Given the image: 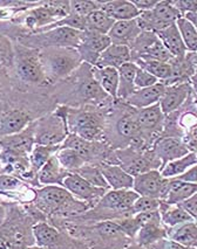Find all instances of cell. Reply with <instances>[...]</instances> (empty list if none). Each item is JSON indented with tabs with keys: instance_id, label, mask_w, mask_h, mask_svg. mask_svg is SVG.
Masks as SVG:
<instances>
[{
	"instance_id": "cell-1",
	"label": "cell",
	"mask_w": 197,
	"mask_h": 249,
	"mask_svg": "<svg viewBox=\"0 0 197 249\" xmlns=\"http://www.w3.org/2000/svg\"><path fill=\"white\" fill-rule=\"evenodd\" d=\"M40 60L49 85L66 80L82 65L78 48L71 47L40 49Z\"/></svg>"
},
{
	"instance_id": "cell-2",
	"label": "cell",
	"mask_w": 197,
	"mask_h": 249,
	"mask_svg": "<svg viewBox=\"0 0 197 249\" xmlns=\"http://www.w3.org/2000/svg\"><path fill=\"white\" fill-rule=\"evenodd\" d=\"M85 32L62 26L53 30L31 33L19 36L16 42L21 43L26 47L34 49H43L48 47H71L78 48L82 42Z\"/></svg>"
},
{
	"instance_id": "cell-3",
	"label": "cell",
	"mask_w": 197,
	"mask_h": 249,
	"mask_svg": "<svg viewBox=\"0 0 197 249\" xmlns=\"http://www.w3.org/2000/svg\"><path fill=\"white\" fill-rule=\"evenodd\" d=\"M14 60L13 67L18 79L26 85L48 86L47 77L43 71L40 51L26 47L19 42H13Z\"/></svg>"
},
{
	"instance_id": "cell-4",
	"label": "cell",
	"mask_w": 197,
	"mask_h": 249,
	"mask_svg": "<svg viewBox=\"0 0 197 249\" xmlns=\"http://www.w3.org/2000/svg\"><path fill=\"white\" fill-rule=\"evenodd\" d=\"M68 108L60 107L56 111L33 122L36 144L60 145L69 135L67 123Z\"/></svg>"
},
{
	"instance_id": "cell-5",
	"label": "cell",
	"mask_w": 197,
	"mask_h": 249,
	"mask_svg": "<svg viewBox=\"0 0 197 249\" xmlns=\"http://www.w3.org/2000/svg\"><path fill=\"white\" fill-rule=\"evenodd\" d=\"M182 17L183 16L174 6L172 1L163 0L158 2L152 11L141 12L140 16L136 18V21L143 32L158 33L172 25H175Z\"/></svg>"
},
{
	"instance_id": "cell-6",
	"label": "cell",
	"mask_w": 197,
	"mask_h": 249,
	"mask_svg": "<svg viewBox=\"0 0 197 249\" xmlns=\"http://www.w3.org/2000/svg\"><path fill=\"white\" fill-rule=\"evenodd\" d=\"M38 207L45 213H61L73 212L75 206H79L80 202L65 187L49 185L42 187L36 192Z\"/></svg>"
},
{
	"instance_id": "cell-7",
	"label": "cell",
	"mask_w": 197,
	"mask_h": 249,
	"mask_svg": "<svg viewBox=\"0 0 197 249\" xmlns=\"http://www.w3.org/2000/svg\"><path fill=\"white\" fill-rule=\"evenodd\" d=\"M170 182L172 179L164 178L160 171L150 170L134 177L133 190L140 196L166 200L170 191Z\"/></svg>"
},
{
	"instance_id": "cell-8",
	"label": "cell",
	"mask_w": 197,
	"mask_h": 249,
	"mask_svg": "<svg viewBox=\"0 0 197 249\" xmlns=\"http://www.w3.org/2000/svg\"><path fill=\"white\" fill-rule=\"evenodd\" d=\"M67 123L71 134H77L83 140L94 142L101 135V121L88 111H77L68 108Z\"/></svg>"
},
{
	"instance_id": "cell-9",
	"label": "cell",
	"mask_w": 197,
	"mask_h": 249,
	"mask_svg": "<svg viewBox=\"0 0 197 249\" xmlns=\"http://www.w3.org/2000/svg\"><path fill=\"white\" fill-rule=\"evenodd\" d=\"M32 231L37 246L46 249H75L73 242L67 239L65 234L47 222H37L32 227Z\"/></svg>"
},
{
	"instance_id": "cell-10",
	"label": "cell",
	"mask_w": 197,
	"mask_h": 249,
	"mask_svg": "<svg viewBox=\"0 0 197 249\" xmlns=\"http://www.w3.org/2000/svg\"><path fill=\"white\" fill-rule=\"evenodd\" d=\"M112 45L111 39L106 34L86 31L82 42L78 47L82 62L95 66L101 54Z\"/></svg>"
},
{
	"instance_id": "cell-11",
	"label": "cell",
	"mask_w": 197,
	"mask_h": 249,
	"mask_svg": "<svg viewBox=\"0 0 197 249\" xmlns=\"http://www.w3.org/2000/svg\"><path fill=\"white\" fill-rule=\"evenodd\" d=\"M34 146H36V137H34L33 123H31L21 132L0 138V151L1 152L28 156L31 155Z\"/></svg>"
},
{
	"instance_id": "cell-12",
	"label": "cell",
	"mask_w": 197,
	"mask_h": 249,
	"mask_svg": "<svg viewBox=\"0 0 197 249\" xmlns=\"http://www.w3.org/2000/svg\"><path fill=\"white\" fill-rule=\"evenodd\" d=\"M63 187L75 198L88 202H92L98 198H102L107 191L105 189L93 186L77 172H71L66 177L65 181H63Z\"/></svg>"
},
{
	"instance_id": "cell-13",
	"label": "cell",
	"mask_w": 197,
	"mask_h": 249,
	"mask_svg": "<svg viewBox=\"0 0 197 249\" xmlns=\"http://www.w3.org/2000/svg\"><path fill=\"white\" fill-rule=\"evenodd\" d=\"M34 118L21 108H13L4 111L0 116V138L21 132L33 123Z\"/></svg>"
},
{
	"instance_id": "cell-14",
	"label": "cell",
	"mask_w": 197,
	"mask_h": 249,
	"mask_svg": "<svg viewBox=\"0 0 197 249\" xmlns=\"http://www.w3.org/2000/svg\"><path fill=\"white\" fill-rule=\"evenodd\" d=\"M155 155L161 160L162 167H164L169 161L175 160L188 155L189 149L181 140L175 137H163L158 141L154 147Z\"/></svg>"
},
{
	"instance_id": "cell-15",
	"label": "cell",
	"mask_w": 197,
	"mask_h": 249,
	"mask_svg": "<svg viewBox=\"0 0 197 249\" xmlns=\"http://www.w3.org/2000/svg\"><path fill=\"white\" fill-rule=\"evenodd\" d=\"M166 89L167 86L162 82L156 83V85L149 87V88L138 89V90L133 92V94L127 98L126 102L136 109L141 110L148 108V107H152L160 103L164 92H166Z\"/></svg>"
},
{
	"instance_id": "cell-16",
	"label": "cell",
	"mask_w": 197,
	"mask_h": 249,
	"mask_svg": "<svg viewBox=\"0 0 197 249\" xmlns=\"http://www.w3.org/2000/svg\"><path fill=\"white\" fill-rule=\"evenodd\" d=\"M140 198L134 190H111L100 199V206L114 211L132 210L133 205Z\"/></svg>"
},
{
	"instance_id": "cell-17",
	"label": "cell",
	"mask_w": 197,
	"mask_h": 249,
	"mask_svg": "<svg viewBox=\"0 0 197 249\" xmlns=\"http://www.w3.org/2000/svg\"><path fill=\"white\" fill-rule=\"evenodd\" d=\"M140 26L136 19L126 20V21H117L108 33L109 39L114 45L130 46L142 33Z\"/></svg>"
},
{
	"instance_id": "cell-18",
	"label": "cell",
	"mask_w": 197,
	"mask_h": 249,
	"mask_svg": "<svg viewBox=\"0 0 197 249\" xmlns=\"http://www.w3.org/2000/svg\"><path fill=\"white\" fill-rule=\"evenodd\" d=\"M190 94L189 83H177V85L168 86L163 97L160 101V107L164 115L172 114L185 102Z\"/></svg>"
},
{
	"instance_id": "cell-19",
	"label": "cell",
	"mask_w": 197,
	"mask_h": 249,
	"mask_svg": "<svg viewBox=\"0 0 197 249\" xmlns=\"http://www.w3.org/2000/svg\"><path fill=\"white\" fill-rule=\"evenodd\" d=\"M132 52H130L129 46L114 45V43H112V45L101 54L100 59L98 60L95 67H112L118 69L121 66L126 65V63L128 62H132Z\"/></svg>"
},
{
	"instance_id": "cell-20",
	"label": "cell",
	"mask_w": 197,
	"mask_h": 249,
	"mask_svg": "<svg viewBox=\"0 0 197 249\" xmlns=\"http://www.w3.org/2000/svg\"><path fill=\"white\" fill-rule=\"evenodd\" d=\"M101 10L115 21L134 20L141 12L136 8L132 0H114V1L101 2Z\"/></svg>"
},
{
	"instance_id": "cell-21",
	"label": "cell",
	"mask_w": 197,
	"mask_h": 249,
	"mask_svg": "<svg viewBox=\"0 0 197 249\" xmlns=\"http://www.w3.org/2000/svg\"><path fill=\"white\" fill-rule=\"evenodd\" d=\"M156 34H158L161 42L164 45V47L168 49V52L173 55L174 59L182 60L187 56L188 51L185 48L181 34H179L177 25H172L166 30L158 32Z\"/></svg>"
},
{
	"instance_id": "cell-22",
	"label": "cell",
	"mask_w": 197,
	"mask_h": 249,
	"mask_svg": "<svg viewBox=\"0 0 197 249\" xmlns=\"http://www.w3.org/2000/svg\"><path fill=\"white\" fill-rule=\"evenodd\" d=\"M100 170L112 190H132L134 186V177L118 165L103 164Z\"/></svg>"
},
{
	"instance_id": "cell-23",
	"label": "cell",
	"mask_w": 197,
	"mask_h": 249,
	"mask_svg": "<svg viewBox=\"0 0 197 249\" xmlns=\"http://www.w3.org/2000/svg\"><path fill=\"white\" fill-rule=\"evenodd\" d=\"M69 173L60 165L56 156H53L49 160L43 165V167L38 173V182L42 186L57 185L63 187V181Z\"/></svg>"
},
{
	"instance_id": "cell-24",
	"label": "cell",
	"mask_w": 197,
	"mask_h": 249,
	"mask_svg": "<svg viewBox=\"0 0 197 249\" xmlns=\"http://www.w3.org/2000/svg\"><path fill=\"white\" fill-rule=\"evenodd\" d=\"M93 77L97 80L102 90L108 94L109 96L118 100V83H120V77H118V71L112 67L106 68H97L92 69Z\"/></svg>"
},
{
	"instance_id": "cell-25",
	"label": "cell",
	"mask_w": 197,
	"mask_h": 249,
	"mask_svg": "<svg viewBox=\"0 0 197 249\" xmlns=\"http://www.w3.org/2000/svg\"><path fill=\"white\" fill-rule=\"evenodd\" d=\"M138 66L135 62H128L126 65L121 66L118 71V77H120V83H118V98L126 101L133 92L138 89L135 87V75L138 71Z\"/></svg>"
},
{
	"instance_id": "cell-26",
	"label": "cell",
	"mask_w": 197,
	"mask_h": 249,
	"mask_svg": "<svg viewBox=\"0 0 197 249\" xmlns=\"http://www.w3.org/2000/svg\"><path fill=\"white\" fill-rule=\"evenodd\" d=\"M164 114L162 112L160 104L148 107V108L138 110L136 114V121L138 126L143 131H154L158 128L161 129L162 122H163Z\"/></svg>"
},
{
	"instance_id": "cell-27",
	"label": "cell",
	"mask_w": 197,
	"mask_h": 249,
	"mask_svg": "<svg viewBox=\"0 0 197 249\" xmlns=\"http://www.w3.org/2000/svg\"><path fill=\"white\" fill-rule=\"evenodd\" d=\"M60 147H61L60 145H39V144H36L30 155V178L32 177L38 178L39 171L42 169L43 165L47 163L49 159L57 155Z\"/></svg>"
},
{
	"instance_id": "cell-28",
	"label": "cell",
	"mask_w": 197,
	"mask_h": 249,
	"mask_svg": "<svg viewBox=\"0 0 197 249\" xmlns=\"http://www.w3.org/2000/svg\"><path fill=\"white\" fill-rule=\"evenodd\" d=\"M197 192V184H191L177 178L172 179L170 182V191L166 201L169 205H178L189 199Z\"/></svg>"
},
{
	"instance_id": "cell-29",
	"label": "cell",
	"mask_w": 197,
	"mask_h": 249,
	"mask_svg": "<svg viewBox=\"0 0 197 249\" xmlns=\"http://www.w3.org/2000/svg\"><path fill=\"white\" fill-rule=\"evenodd\" d=\"M161 214L162 221L167 226L183 225L185 222L193 221V218L178 205H169L166 200H161L160 208H158Z\"/></svg>"
},
{
	"instance_id": "cell-30",
	"label": "cell",
	"mask_w": 197,
	"mask_h": 249,
	"mask_svg": "<svg viewBox=\"0 0 197 249\" xmlns=\"http://www.w3.org/2000/svg\"><path fill=\"white\" fill-rule=\"evenodd\" d=\"M195 164H197V153L190 152L183 157L169 161L166 166L162 167L160 172L164 178L174 179L183 175Z\"/></svg>"
},
{
	"instance_id": "cell-31",
	"label": "cell",
	"mask_w": 197,
	"mask_h": 249,
	"mask_svg": "<svg viewBox=\"0 0 197 249\" xmlns=\"http://www.w3.org/2000/svg\"><path fill=\"white\" fill-rule=\"evenodd\" d=\"M166 235L167 231L162 227V225H148L138 230L136 241H138V246L148 249L150 246L163 241Z\"/></svg>"
},
{
	"instance_id": "cell-32",
	"label": "cell",
	"mask_w": 197,
	"mask_h": 249,
	"mask_svg": "<svg viewBox=\"0 0 197 249\" xmlns=\"http://www.w3.org/2000/svg\"><path fill=\"white\" fill-rule=\"evenodd\" d=\"M135 63L140 68L147 71L148 73L154 75L158 81L161 80L162 83H166L172 77V63L161 62V61L155 60H136Z\"/></svg>"
},
{
	"instance_id": "cell-33",
	"label": "cell",
	"mask_w": 197,
	"mask_h": 249,
	"mask_svg": "<svg viewBox=\"0 0 197 249\" xmlns=\"http://www.w3.org/2000/svg\"><path fill=\"white\" fill-rule=\"evenodd\" d=\"M115 22L117 21L114 19H112L109 16H107L101 8L95 11V12H93L92 14H89L86 18L87 31L106 34V36H108V33L111 32Z\"/></svg>"
},
{
	"instance_id": "cell-34",
	"label": "cell",
	"mask_w": 197,
	"mask_h": 249,
	"mask_svg": "<svg viewBox=\"0 0 197 249\" xmlns=\"http://www.w3.org/2000/svg\"><path fill=\"white\" fill-rule=\"evenodd\" d=\"M172 241L189 248H197V222H185L173 233Z\"/></svg>"
},
{
	"instance_id": "cell-35",
	"label": "cell",
	"mask_w": 197,
	"mask_h": 249,
	"mask_svg": "<svg viewBox=\"0 0 197 249\" xmlns=\"http://www.w3.org/2000/svg\"><path fill=\"white\" fill-rule=\"evenodd\" d=\"M56 157L61 166L68 172H77L86 165L87 161L74 150L68 147H60Z\"/></svg>"
},
{
	"instance_id": "cell-36",
	"label": "cell",
	"mask_w": 197,
	"mask_h": 249,
	"mask_svg": "<svg viewBox=\"0 0 197 249\" xmlns=\"http://www.w3.org/2000/svg\"><path fill=\"white\" fill-rule=\"evenodd\" d=\"M61 147H68V149L74 150L86 161H88L93 157V153H94V144H93V142L83 140V138H81L77 134H69L68 137L62 143Z\"/></svg>"
},
{
	"instance_id": "cell-37",
	"label": "cell",
	"mask_w": 197,
	"mask_h": 249,
	"mask_svg": "<svg viewBox=\"0 0 197 249\" xmlns=\"http://www.w3.org/2000/svg\"><path fill=\"white\" fill-rule=\"evenodd\" d=\"M176 25H177L179 34H181L188 53H197V30L195 26L184 17L179 18Z\"/></svg>"
},
{
	"instance_id": "cell-38",
	"label": "cell",
	"mask_w": 197,
	"mask_h": 249,
	"mask_svg": "<svg viewBox=\"0 0 197 249\" xmlns=\"http://www.w3.org/2000/svg\"><path fill=\"white\" fill-rule=\"evenodd\" d=\"M77 173H79L82 178H85L89 184L93 185V186L105 190L109 189V185L107 184L105 177H103L100 169L89 166V165H85V166L81 167L80 170H78Z\"/></svg>"
},
{
	"instance_id": "cell-39",
	"label": "cell",
	"mask_w": 197,
	"mask_h": 249,
	"mask_svg": "<svg viewBox=\"0 0 197 249\" xmlns=\"http://www.w3.org/2000/svg\"><path fill=\"white\" fill-rule=\"evenodd\" d=\"M117 129L118 134L126 138L135 137L141 131L136 121V115H124L120 118L117 124Z\"/></svg>"
},
{
	"instance_id": "cell-40",
	"label": "cell",
	"mask_w": 197,
	"mask_h": 249,
	"mask_svg": "<svg viewBox=\"0 0 197 249\" xmlns=\"http://www.w3.org/2000/svg\"><path fill=\"white\" fill-rule=\"evenodd\" d=\"M69 6H71V14L87 18L89 14L100 10L101 2L89 1V0H72L69 1Z\"/></svg>"
},
{
	"instance_id": "cell-41",
	"label": "cell",
	"mask_w": 197,
	"mask_h": 249,
	"mask_svg": "<svg viewBox=\"0 0 197 249\" xmlns=\"http://www.w3.org/2000/svg\"><path fill=\"white\" fill-rule=\"evenodd\" d=\"M14 60V46L7 36L0 31V67H11Z\"/></svg>"
},
{
	"instance_id": "cell-42",
	"label": "cell",
	"mask_w": 197,
	"mask_h": 249,
	"mask_svg": "<svg viewBox=\"0 0 197 249\" xmlns=\"http://www.w3.org/2000/svg\"><path fill=\"white\" fill-rule=\"evenodd\" d=\"M160 199L150 198V196H140V198L135 201V204L133 205V214L158 211V208H160Z\"/></svg>"
},
{
	"instance_id": "cell-43",
	"label": "cell",
	"mask_w": 197,
	"mask_h": 249,
	"mask_svg": "<svg viewBox=\"0 0 197 249\" xmlns=\"http://www.w3.org/2000/svg\"><path fill=\"white\" fill-rule=\"evenodd\" d=\"M158 82H160V81L156 79L154 75H152L150 73H148L147 71H144V69L138 67V71H136L134 81L136 89L149 88V87L154 86Z\"/></svg>"
},
{
	"instance_id": "cell-44",
	"label": "cell",
	"mask_w": 197,
	"mask_h": 249,
	"mask_svg": "<svg viewBox=\"0 0 197 249\" xmlns=\"http://www.w3.org/2000/svg\"><path fill=\"white\" fill-rule=\"evenodd\" d=\"M135 221L141 227L148 225H161V214L160 211H153V212H146V213H138L135 214L134 216Z\"/></svg>"
},
{
	"instance_id": "cell-45",
	"label": "cell",
	"mask_w": 197,
	"mask_h": 249,
	"mask_svg": "<svg viewBox=\"0 0 197 249\" xmlns=\"http://www.w3.org/2000/svg\"><path fill=\"white\" fill-rule=\"evenodd\" d=\"M98 231H100L101 235H105L108 237H115L120 235V234H123L122 228L120 227V225H118V222L113 221H105L98 224Z\"/></svg>"
},
{
	"instance_id": "cell-46",
	"label": "cell",
	"mask_w": 197,
	"mask_h": 249,
	"mask_svg": "<svg viewBox=\"0 0 197 249\" xmlns=\"http://www.w3.org/2000/svg\"><path fill=\"white\" fill-rule=\"evenodd\" d=\"M21 185L22 182L17 177L10 175H0V192L19 189Z\"/></svg>"
},
{
	"instance_id": "cell-47",
	"label": "cell",
	"mask_w": 197,
	"mask_h": 249,
	"mask_svg": "<svg viewBox=\"0 0 197 249\" xmlns=\"http://www.w3.org/2000/svg\"><path fill=\"white\" fill-rule=\"evenodd\" d=\"M173 5L181 12L182 16L187 13L197 12V0H178V1H172Z\"/></svg>"
},
{
	"instance_id": "cell-48",
	"label": "cell",
	"mask_w": 197,
	"mask_h": 249,
	"mask_svg": "<svg viewBox=\"0 0 197 249\" xmlns=\"http://www.w3.org/2000/svg\"><path fill=\"white\" fill-rule=\"evenodd\" d=\"M178 206L183 208L191 218L197 220V192L193 196H190L189 199H187L185 201L178 204Z\"/></svg>"
},
{
	"instance_id": "cell-49",
	"label": "cell",
	"mask_w": 197,
	"mask_h": 249,
	"mask_svg": "<svg viewBox=\"0 0 197 249\" xmlns=\"http://www.w3.org/2000/svg\"><path fill=\"white\" fill-rule=\"evenodd\" d=\"M132 2L140 12H147L152 11L160 2V0H132Z\"/></svg>"
},
{
	"instance_id": "cell-50",
	"label": "cell",
	"mask_w": 197,
	"mask_h": 249,
	"mask_svg": "<svg viewBox=\"0 0 197 249\" xmlns=\"http://www.w3.org/2000/svg\"><path fill=\"white\" fill-rule=\"evenodd\" d=\"M177 179L187 182H191V184H197V164L193 165L187 172L183 173L182 176L177 177Z\"/></svg>"
},
{
	"instance_id": "cell-51",
	"label": "cell",
	"mask_w": 197,
	"mask_h": 249,
	"mask_svg": "<svg viewBox=\"0 0 197 249\" xmlns=\"http://www.w3.org/2000/svg\"><path fill=\"white\" fill-rule=\"evenodd\" d=\"M187 57L190 60V62L193 63L194 68H195V75H194V81L197 82V53H188Z\"/></svg>"
},
{
	"instance_id": "cell-52",
	"label": "cell",
	"mask_w": 197,
	"mask_h": 249,
	"mask_svg": "<svg viewBox=\"0 0 197 249\" xmlns=\"http://www.w3.org/2000/svg\"><path fill=\"white\" fill-rule=\"evenodd\" d=\"M185 19L187 20H189V21L191 22V24H193L194 26H195L196 27V30H197V12H195V13H187L185 14V16H183Z\"/></svg>"
},
{
	"instance_id": "cell-53",
	"label": "cell",
	"mask_w": 197,
	"mask_h": 249,
	"mask_svg": "<svg viewBox=\"0 0 197 249\" xmlns=\"http://www.w3.org/2000/svg\"><path fill=\"white\" fill-rule=\"evenodd\" d=\"M7 218V212H6V208H5L4 205L1 204L0 201V225H2L5 222V220Z\"/></svg>"
},
{
	"instance_id": "cell-54",
	"label": "cell",
	"mask_w": 197,
	"mask_h": 249,
	"mask_svg": "<svg viewBox=\"0 0 197 249\" xmlns=\"http://www.w3.org/2000/svg\"><path fill=\"white\" fill-rule=\"evenodd\" d=\"M1 68L2 67H0V98H1L2 95H4V89H5V83H4L5 74L1 71Z\"/></svg>"
},
{
	"instance_id": "cell-55",
	"label": "cell",
	"mask_w": 197,
	"mask_h": 249,
	"mask_svg": "<svg viewBox=\"0 0 197 249\" xmlns=\"http://www.w3.org/2000/svg\"><path fill=\"white\" fill-rule=\"evenodd\" d=\"M169 247H170V249H191L189 247H185V246L179 245V243L174 242V241L169 242Z\"/></svg>"
},
{
	"instance_id": "cell-56",
	"label": "cell",
	"mask_w": 197,
	"mask_h": 249,
	"mask_svg": "<svg viewBox=\"0 0 197 249\" xmlns=\"http://www.w3.org/2000/svg\"><path fill=\"white\" fill-rule=\"evenodd\" d=\"M124 249H147L144 247H141V246H132V247H128V248H124Z\"/></svg>"
},
{
	"instance_id": "cell-57",
	"label": "cell",
	"mask_w": 197,
	"mask_h": 249,
	"mask_svg": "<svg viewBox=\"0 0 197 249\" xmlns=\"http://www.w3.org/2000/svg\"><path fill=\"white\" fill-rule=\"evenodd\" d=\"M27 249H46V248L40 247V246H32V247H28Z\"/></svg>"
},
{
	"instance_id": "cell-58",
	"label": "cell",
	"mask_w": 197,
	"mask_h": 249,
	"mask_svg": "<svg viewBox=\"0 0 197 249\" xmlns=\"http://www.w3.org/2000/svg\"><path fill=\"white\" fill-rule=\"evenodd\" d=\"M0 165H1V160H0Z\"/></svg>"
}]
</instances>
